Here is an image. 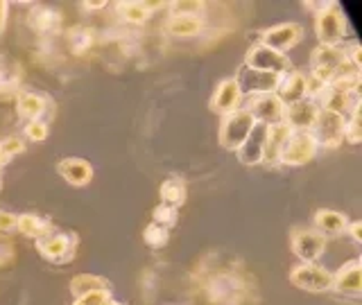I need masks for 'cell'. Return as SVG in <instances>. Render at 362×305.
<instances>
[{
  "label": "cell",
  "mask_w": 362,
  "mask_h": 305,
  "mask_svg": "<svg viewBox=\"0 0 362 305\" xmlns=\"http://www.w3.org/2000/svg\"><path fill=\"white\" fill-rule=\"evenodd\" d=\"M254 118L247 109H235L233 113L222 118L220 124V145L229 152H238L240 145L247 140V136L254 129Z\"/></svg>",
  "instance_id": "obj_4"
},
{
  "label": "cell",
  "mask_w": 362,
  "mask_h": 305,
  "mask_svg": "<svg viewBox=\"0 0 362 305\" xmlns=\"http://www.w3.org/2000/svg\"><path fill=\"white\" fill-rule=\"evenodd\" d=\"M344 235H349L351 240L360 244V242H362V222H360V220L349 222V224H346V233H344Z\"/></svg>",
  "instance_id": "obj_41"
},
{
  "label": "cell",
  "mask_w": 362,
  "mask_h": 305,
  "mask_svg": "<svg viewBox=\"0 0 362 305\" xmlns=\"http://www.w3.org/2000/svg\"><path fill=\"white\" fill-rule=\"evenodd\" d=\"M37 242V251L43 260H48V263H54V265H66L71 263L75 258V246H77V240L75 235H68V233H48L39 237Z\"/></svg>",
  "instance_id": "obj_8"
},
{
  "label": "cell",
  "mask_w": 362,
  "mask_h": 305,
  "mask_svg": "<svg viewBox=\"0 0 362 305\" xmlns=\"http://www.w3.org/2000/svg\"><path fill=\"white\" fill-rule=\"evenodd\" d=\"M0 150H3L7 161H11L14 156L25 152V143H23V138H18V136H9V138L0 140Z\"/></svg>",
  "instance_id": "obj_38"
},
{
  "label": "cell",
  "mask_w": 362,
  "mask_h": 305,
  "mask_svg": "<svg viewBox=\"0 0 362 305\" xmlns=\"http://www.w3.org/2000/svg\"><path fill=\"white\" fill-rule=\"evenodd\" d=\"M7 14H9V3L0 0V34H3L7 28Z\"/></svg>",
  "instance_id": "obj_42"
},
{
  "label": "cell",
  "mask_w": 362,
  "mask_h": 305,
  "mask_svg": "<svg viewBox=\"0 0 362 305\" xmlns=\"http://www.w3.org/2000/svg\"><path fill=\"white\" fill-rule=\"evenodd\" d=\"M331 292L339 299H351L358 301L362 294V263L360 258H354L339 267L333 280H331Z\"/></svg>",
  "instance_id": "obj_10"
},
{
  "label": "cell",
  "mask_w": 362,
  "mask_h": 305,
  "mask_svg": "<svg viewBox=\"0 0 362 305\" xmlns=\"http://www.w3.org/2000/svg\"><path fill=\"white\" fill-rule=\"evenodd\" d=\"M14 260V246H11L3 235H0V267L9 265Z\"/></svg>",
  "instance_id": "obj_40"
},
{
  "label": "cell",
  "mask_w": 362,
  "mask_h": 305,
  "mask_svg": "<svg viewBox=\"0 0 362 305\" xmlns=\"http://www.w3.org/2000/svg\"><path fill=\"white\" fill-rule=\"evenodd\" d=\"M305 82H308V75H303L299 71H288L279 77V86H276V97L283 104H294V102L305 100Z\"/></svg>",
  "instance_id": "obj_23"
},
{
  "label": "cell",
  "mask_w": 362,
  "mask_h": 305,
  "mask_svg": "<svg viewBox=\"0 0 362 305\" xmlns=\"http://www.w3.org/2000/svg\"><path fill=\"white\" fill-rule=\"evenodd\" d=\"M243 109H247L249 113H252L256 124L272 127V124L283 122V111H286V104L276 97V93H265V95H256V97H245Z\"/></svg>",
  "instance_id": "obj_13"
},
{
  "label": "cell",
  "mask_w": 362,
  "mask_h": 305,
  "mask_svg": "<svg viewBox=\"0 0 362 305\" xmlns=\"http://www.w3.org/2000/svg\"><path fill=\"white\" fill-rule=\"evenodd\" d=\"M317 152H320V145H317L315 136L310 131H290L288 140L283 143L279 163L288 167H299V165L310 163L317 156Z\"/></svg>",
  "instance_id": "obj_3"
},
{
  "label": "cell",
  "mask_w": 362,
  "mask_h": 305,
  "mask_svg": "<svg viewBox=\"0 0 362 305\" xmlns=\"http://www.w3.org/2000/svg\"><path fill=\"white\" fill-rule=\"evenodd\" d=\"M66 45L73 54L82 56L95 45V32L86 25H75L66 32Z\"/></svg>",
  "instance_id": "obj_29"
},
{
  "label": "cell",
  "mask_w": 362,
  "mask_h": 305,
  "mask_svg": "<svg viewBox=\"0 0 362 305\" xmlns=\"http://www.w3.org/2000/svg\"><path fill=\"white\" fill-rule=\"evenodd\" d=\"M16 231L21 235L30 237V240H39V237L52 233V220L45 217V215H37V213H23V215H18Z\"/></svg>",
  "instance_id": "obj_26"
},
{
  "label": "cell",
  "mask_w": 362,
  "mask_h": 305,
  "mask_svg": "<svg viewBox=\"0 0 362 305\" xmlns=\"http://www.w3.org/2000/svg\"><path fill=\"white\" fill-rule=\"evenodd\" d=\"M317 113H320V107H317L315 102L301 100V102H294V104H286L283 122H286L292 131H310L317 120Z\"/></svg>",
  "instance_id": "obj_19"
},
{
  "label": "cell",
  "mask_w": 362,
  "mask_h": 305,
  "mask_svg": "<svg viewBox=\"0 0 362 305\" xmlns=\"http://www.w3.org/2000/svg\"><path fill=\"white\" fill-rule=\"evenodd\" d=\"M18 224V215L9 213V210H0V235L14 233Z\"/></svg>",
  "instance_id": "obj_39"
},
{
  "label": "cell",
  "mask_w": 362,
  "mask_h": 305,
  "mask_svg": "<svg viewBox=\"0 0 362 305\" xmlns=\"http://www.w3.org/2000/svg\"><path fill=\"white\" fill-rule=\"evenodd\" d=\"M344 140L351 145H360L362 140V124H360V107L351 113L344 122Z\"/></svg>",
  "instance_id": "obj_35"
},
{
  "label": "cell",
  "mask_w": 362,
  "mask_h": 305,
  "mask_svg": "<svg viewBox=\"0 0 362 305\" xmlns=\"http://www.w3.org/2000/svg\"><path fill=\"white\" fill-rule=\"evenodd\" d=\"M102 289H111V282L105 276H98V274H79L71 280V294L75 299L90 292H102Z\"/></svg>",
  "instance_id": "obj_31"
},
{
  "label": "cell",
  "mask_w": 362,
  "mask_h": 305,
  "mask_svg": "<svg viewBox=\"0 0 362 305\" xmlns=\"http://www.w3.org/2000/svg\"><path fill=\"white\" fill-rule=\"evenodd\" d=\"M279 77L281 75L258 73V71H252V68L243 66L235 75V82L240 86L245 97H256V95H265V93H276Z\"/></svg>",
  "instance_id": "obj_15"
},
{
  "label": "cell",
  "mask_w": 362,
  "mask_h": 305,
  "mask_svg": "<svg viewBox=\"0 0 362 305\" xmlns=\"http://www.w3.org/2000/svg\"><path fill=\"white\" fill-rule=\"evenodd\" d=\"M9 161H7V158H5V154H3V150H0V167H3V165H7Z\"/></svg>",
  "instance_id": "obj_45"
},
{
  "label": "cell",
  "mask_w": 362,
  "mask_h": 305,
  "mask_svg": "<svg viewBox=\"0 0 362 305\" xmlns=\"http://www.w3.org/2000/svg\"><path fill=\"white\" fill-rule=\"evenodd\" d=\"M109 305H124V303H118V301H111Z\"/></svg>",
  "instance_id": "obj_47"
},
{
  "label": "cell",
  "mask_w": 362,
  "mask_h": 305,
  "mask_svg": "<svg viewBox=\"0 0 362 305\" xmlns=\"http://www.w3.org/2000/svg\"><path fill=\"white\" fill-rule=\"evenodd\" d=\"M16 113L25 120H45L48 122L50 113H52V102L41 95V93H32V90H21L16 95Z\"/></svg>",
  "instance_id": "obj_18"
},
{
  "label": "cell",
  "mask_w": 362,
  "mask_h": 305,
  "mask_svg": "<svg viewBox=\"0 0 362 305\" xmlns=\"http://www.w3.org/2000/svg\"><path fill=\"white\" fill-rule=\"evenodd\" d=\"M290 127L286 122H279V124H272L267 127V138H265V156H263V163H279V156L283 150V143L288 140L290 136Z\"/></svg>",
  "instance_id": "obj_28"
},
{
  "label": "cell",
  "mask_w": 362,
  "mask_h": 305,
  "mask_svg": "<svg viewBox=\"0 0 362 305\" xmlns=\"http://www.w3.org/2000/svg\"><path fill=\"white\" fill-rule=\"evenodd\" d=\"M344 122L346 118L337 116V113H331V111H324L320 109L317 113V120L313 124L310 133L315 136L317 145H320V150H335L344 143Z\"/></svg>",
  "instance_id": "obj_7"
},
{
  "label": "cell",
  "mask_w": 362,
  "mask_h": 305,
  "mask_svg": "<svg viewBox=\"0 0 362 305\" xmlns=\"http://www.w3.org/2000/svg\"><path fill=\"white\" fill-rule=\"evenodd\" d=\"M249 292H252V280L245 274H215L206 282V297L215 305H247Z\"/></svg>",
  "instance_id": "obj_1"
},
{
  "label": "cell",
  "mask_w": 362,
  "mask_h": 305,
  "mask_svg": "<svg viewBox=\"0 0 362 305\" xmlns=\"http://www.w3.org/2000/svg\"><path fill=\"white\" fill-rule=\"evenodd\" d=\"M163 30L170 34V37H177V39H195L204 32V18L168 16Z\"/></svg>",
  "instance_id": "obj_27"
},
{
  "label": "cell",
  "mask_w": 362,
  "mask_h": 305,
  "mask_svg": "<svg viewBox=\"0 0 362 305\" xmlns=\"http://www.w3.org/2000/svg\"><path fill=\"white\" fill-rule=\"evenodd\" d=\"M152 222L163 226V229H173L179 222V208H173V206H165V203H158V206L152 210Z\"/></svg>",
  "instance_id": "obj_34"
},
{
  "label": "cell",
  "mask_w": 362,
  "mask_h": 305,
  "mask_svg": "<svg viewBox=\"0 0 362 305\" xmlns=\"http://www.w3.org/2000/svg\"><path fill=\"white\" fill-rule=\"evenodd\" d=\"M111 299V289H102V292H90L84 297H77L73 305H109Z\"/></svg>",
  "instance_id": "obj_37"
},
{
  "label": "cell",
  "mask_w": 362,
  "mask_h": 305,
  "mask_svg": "<svg viewBox=\"0 0 362 305\" xmlns=\"http://www.w3.org/2000/svg\"><path fill=\"white\" fill-rule=\"evenodd\" d=\"M346 18L339 3L328 0V5L315 16V34L320 39V45H342L346 39Z\"/></svg>",
  "instance_id": "obj_2"
},
{
  "label": "cell",
  "mask_w": 362,
  "mask_h": 305,
  "mask_svg": "<svg viewBox=\"0 0 362 305\" xmlns=\"http://www.w3.org/2000/svg\"><path fill=\"white\" fill-rule=\"evenodd\" d=\"M158 195H161V203L165 206H173V208H179L186 203V197H188V190H186V184L177 177H170L165 179L161 188H158Z\"/></svg>",
  "instance_id": "obj_30"
},
{
  "label": "cell",
  "mask_w": 362,
  "mask_h": 305,
  "mask_svg": "<svg viewBox=\"0 0 362 305\" xmlns=\"http://www.w3.org/2000/svg\"><path fill=\"white\" fill-rule=\"evenodd\" d=\"M143 240L150 249H163L170 242V231L163 229V226L150 222L145 226V231H143Z\"/></svg>",
  "instance_id": "obj_33"
},
{
  "label": "cell",
  "mask_w": 362,
  "mask_h": 305,
  "mask_svg": "<svg viewBox=\"0 0 362 305\" xmlns=\"http://www.w3.org/2000/svg\"><path fill=\"white\" fill-rule=\"evenodd\" d=\"M163 7L161 3H143V0H127V3H116L118 18L127 25H145L147 20L152 18V11Z\"/></svg>",
  "instance_id": "obj_25"
},
{
  "label": "cell",
  "mask_w": 362,
  "mask_h": 305,
  "mask_svg": "<svg viewBox=\"0 0 362 305\" xmlns=\"http://www.w3.org/2000/svg\"><path fill=\"white\" fill-rule=\"evenodd\" d=\"M301 41H303V28L299 23H279V25L267 28L263 34H260L258 43L279 52V54H286L292 48H297Z\"/></svg>",
  "instance_id": "obj_11"
},
{
  "label": "cell",
  "mask_w": 362,
  "mask_h": 305,
  "mask_svg": "<svg viewBox=\"0 0 362 305\" xmlns=\"http://www.w3.org/2000/svg\"><path fill=\"white\" fill-rule=\"evenodd\" d=\"M23 66L9 54H0V97H16L23 86Z\"/></svg>",
  "instance_id": "obj_20"
},
{
  "label": "cell",
  "mask_w": 362,
  "mask_h": 305,
  "mask_svg": "<svg viewBox=\"0 0 362 305\" xmlns=\"http://www.w3.org/2000/svg\"><path fill=\"white\" fill-rule=\"evenodd\" d=\"M315 104L324 111L337 113V116H342V118H349L358 107H362L360 93H349V90H337L331 86H324L320 97L315 100Z\"/></svg>",
  "instance_id": "obj_16"
},
{
  "label": "cell",
  "mask_w": 362,
  "mask_h": 305,
  "mask_svg": "<svg viewBox=\"0 0 362 305\" xmlns=\"http://www.w3.org/2000/svg\"><path fill=\"white\" fill-rule=\"evenodd\" d=\"M265 138H267V127L265 124H254L252 133L247 136V140L238 150V161L243 165H260L265 156Z\"/></svg>",
  "instance_id": "obj_21"
},
{
  "label": "cell",
  "mask_w": 362,
  "mask_h": 305,
  "mask_svg": "<svg viewBox=\"0 0 362 305\" xmlns=\"http://www.w3.org/2000/svg\"><path fill=\"white\" fill-rule=\"evenodd\" d=\"M28 25L34 34H39L43 39H52L57 34H62L64 30V18L57 9L37 5L28 14Z\"/></svg>",
  "instance_id": "obj_17"
},
{
  "label": "cell",
  "mask_w": 362,
  "mask_h": 305,
  "mask_svg": "<svg viewBox=\"0 0 362 305\" xmlns=\"http://www.w3.org/2000/svg\"><path fill=\"white\" fill-rule=\"evenodd\" d=\"M326 5H328L326 0H322V3H310V0H308V3H303V7H305V9H310L315 16L320 14V11H322V9H324Z\"/></svg>",
  "instance_id": "obj_43"
},
{
  "label": "cell",
  "mask_w": 362,
  "mask_h": 305,
  "mask_svg": "<svg viewBox=\"0 0 362 305\" xmlns=\"http://www.w3.org/2000/svg\"><path fill=\"white\" fill-rule=\"evenodd\" d=\"M105 7H109V3H82V9H86V11H100Z\"/></svg>",
  "instance_id": "obj_44"
},
{
  "label": "cell",
  "mask_w": 362,
  "mask_h": 305,
  "mask_svg": "<svg viewBox=\"0 0 362 305\" xmlns=\"http://www.w3.org/2000/svg\"><path fill=\"white\" fill-rule=\"evenodd\" d=\"M48 122L45 120H32V122H25V127H23V136H25V140L30 143H43L48 138Z\"/></svg>",
  "instance_id": "obj_36"
},
{
  "label": "cell",
  "mask_w": 362,
  "mask_h": 305,
  "mask_svg": "<svg viewBox=\"0 0 362 305\" xmlns=\"http://www.w3.org/2000/svg\"><path fill=\"white\" fill-rule=\"evenodd\" d=\"M243 100H245V95H243L240 86H238L235 77H226L215 86L209 107L213 113H218L220 118H224V116H229V113H233L235 109H240Z\"/></svg>",
  "instance_id": "obj_14"
},
{
  "label": "cell",
  "mask_w": 362,
  "mask_h": 305,
  "mask_svg": "<svg viewBox=\"0 0 362 305\" xmlns=\"http://www.w3.org/2000/svg\"><path fill=\"white\" fill-rule=\"evenodd\" d=\"M0 190H3V169H0Z\"/></svg>",
  "instance_id": "obj_46"
},
{
  "label": "cell",
  "mask_w": 362,
  "mask_h": 305,
  "mask_svg": "<svg viewBox=\"0 0 362 305\" xmlns=\"http://www.w3.org/2000/svg\"><path fill=\"white\" fill-rule=\"evenodd\" d=\"M346 61V45H317L310 54V77L328 84L335 71Z\"/></svg>",
  "instance_id": "obj_5"
},
{
  "label": "cell",
  "mask_w": 362,
  "mask_h": 305,
  "mask_svg": "<svg viewBox=\"0 0 362 305\" xmlns=\"http://www.w3.org/2000/svg\"><path fill=\"white\" fill-rule=\"evenodd\" d=\"M346 224H349V217L342 215L339 210H331V208H320L315 213L313 217V229L324 235L326 240L328 237H339L346 233Z\"/></svg>",
  "instance_id": "obj_24"
},
{
  "label": "cell",
  "mask_w": 362,
  "mask_h": 305,
  "mask_svg": "<svg viewBox=\"0 0 362 305\" xmlns=\"http://www.w3.org/2000/svg\"><path fill=\"white\" fill-rule=\"evenodd\" d=\"M290 246L301 263H320V258L326 253L328 240L315 229H294L290 235Z\"/></svg>",
  "instance_id": "obj_12"
},
{
  "label": "cell",
  "mask_w": 362,
  "mask_h": 305,
  "mask_svg": "<svg viewBox=\"0 0 362 305\" xmlns=\"http://www.w3.org/2000/svg\"><path fill=\"white\" fill-rule=\"evenodd\" d=\"M243 66L252 68V71H258V73H269V75H283V73L292 71L288 54H279L260 43L252 45V48L247 50Z\"/></svg>",
  "instance_id": "obj_9"
},
{
  "label": "cell",
  "mask_w": 362,
  "mask_h": 305,
  "mask_svg": "<svg viewBox=\"0 0 362 305\" xmlns=\"http://www.w3.org/2000/svg\"><path fill=\"white\" fill-rule=\"evenodd\" d=\"M57 174H59L66 184H71L75 188H84L90 184V179H93V167H90V163L84 161V158L68 156L57 163Z\"/></svg>",
  "instance_id": "obj_22"
},
{
  "label": "cell",
  "mask_w": 362,
  "mask_h": 305,
  "mask_svg": "<svg viewBox=\"0 0 362 305\" xmlns=\"http://www.w3.org/2000/svg\"><path fill=\"white\" fill-rule=\"evenodd\" d=\"M165 7L170 16L184 18H204V11H206V3H199V0H177V3H168Z\"/></svg>",
  "instance_id": "obj_32"
},
{
  "label": "cell",
  "mask_w": 362,
  "mask_h": 305,
  "mask_svg": "<svg viewBox=\"0 0 362 305\" xmlns=\"http://www.w3.org/2000/svg\"><path fill=\"white\" fill-rule=\"evenodd\" d=\"M331 280H333V271H328L326 267L317 265V263H301L290 269L292 285L297 289L310 292V294L331 292Z\"/></svg>",
  "instance_id": "obj_6"
}]
</instances>
